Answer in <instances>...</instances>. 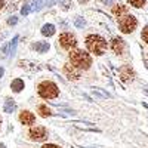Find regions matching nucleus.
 <instances>
[{"label":"nucleus","mask_w":148,"mask_h":148,"mask_svg":"<svg viewBox=\"0 0 148 148\" xmlns=\"http://www.w3.org/2000/svg\"><path fill=\"white\" fill-rule=\"evenodd\" d=\"M70 61L74 67L80 70H88L92 65V58L89 56V53L80 51V49H74V51L70 52Z\"/></svg>","instance_id":"obj_1"},{"label":"nucleus","mask_w":148,"mask_h":148,"mask_svg":"<svg viewBox=\"0 0 148 148\" xmlns=\"http://www.w3.org/2000/svg\"><path fill=\"white\" fill-rule=\"evenodd\" d=\"M86 47L89 49V52H92L95 55H102L105 47H107V42L101 36L90 34V36L86 37Z\"/></svg>","instance_id":"obj_2"},{"label":"nucleus","mask_w":148,"mask_h":148,"mask_svg":"<svg viewBox=\"0 0 148 148\" xmlns=\"http://www.w3.org/2000/svg\"><path fill=\"white\" fill-rule=\"evenodd\" d=\"M39 95L45 99H53L59 95V90H58V86L52 82H43L39 84Z\"/></svg>","instance_id":"obj_3"},{"label":"nucleus","mask_w":148,"mask_h":148,"mask_svg":"<svg viewBox=\"0 0 148 148\" xmlns=\"http://www.w3.org/2000/svg\"><path fill=\"white\" fill-rule=\"evenodd\" d=\"M136 25H138V21H136V18H135L133 15H129L127 14V15L121 16L119 19V27H120L121 33L129 34V33H132L135 28H136Z\"/></svg>","instance_id":"obj_4"},{"label":"nucleus","mask_w":148,"mask_h":148,"mask_svg":"<svg viewBox=\"0 0 148 148\" xmlns=\"http://www.w3.org/2000/svg\"><path fill=\"white\" fill-rule=\"evenodd\" d=\"M59 45L67 51H73V47H76L77 45V39L71 33H62L59 36Z\"/></svg>","instance_id":"obj_5"},{"label":"nucleus","mask_w":148,"mask_h":148,"mask_svg":"<svg viewBox=\"0 0 148 148\" xmlns=\"http://www.w3.org/2000/svg\"><path fill=\"white\" fill-rule=\"evenodd\" d=\"M30 138L33 141H45L47 138V132L43 126H36L30 130Z\"/></svg>","instance_id":"obj_6"},{"label":"nucleus","mask_w":148,"mask_h":148,"mask_svg":"<svg viewBox=\"0 0 148 148\" xmlns=\"http://www.w3.org/2000/svg\"><path fill=\"white\" fill-rule=\"evenodd\" d=\"M119 73H120V80H121V82H125V83L132 82V80H133V77H135V73H133V70H132L129 65L121 67Z\"/></svg>","instance_id":"obj_7"},{"label":"nucleus","mask_w":148,"mask_h":148,"mask_svg":"<svg viewBox=\"0 0 148 148\" xmlns=\"http://www.w3.org/2000/svg\"><path fill=\"white\" fill-rule=\"evenodd\" d=\"M64 74L70 79V80H79L80 79V71L74 68V65L65 64L64 65Z\"/></svg>","instance_id":"obj_8"},{"label":"nucleus","mask_w":148,"mask_h":148,"mask_svg":"<svg viewBox=\"0 0 148 148\" xmlns=\"http://www.w3.org/2000/svg\"><path fill=\"white\" fill-rule=\"evenodd\" d=\"M127 10H129V8H127L126 5H121V3H119V5L113 6V9H111L113 15H114V16H117V18H121V16L127 15Z\"/></svg>","instance_id":"obj_9"},{"label":"nucleus","mask_w":148,"mask_h":148,"mask_svg":"<svg viewBox=\"0 0 148 148\" xmlns=\"http://www.w3.org/2000/svg\"><path fill=\"white\" fill-rule=\"evenodd\" d=\"M111 49H113L114 53H117V55L123 53V49H125V42H123L120 37H116V39H113V42H111Z\"/></svg>","instance_id":"obj_10"},{"label":"nucleus","mask_w":148,"mask_h":148,"mask_svg":"<svg viewBox=\"0 0 148 148\" xmlns=\"http://www.w3.org/2000/svg\"><path fill=\"white\" fill-rule=\"evenodd\" d=\"M19 120H21L22 125H33L36 117L33 116V113H30V111H22L19 114Z\"/></svg>","instance_id":"obj_11"},{"label":"nucleus","mask_w":148,"mask_h":148,"mask_svg":"<svg viewBox=\"0 0 148 148\" xmlns=\"http://www.w3.org/2000/svg\"><path fill=\"white\" fill-rule=\"evenodd\" d=\"M33 49H36L37 52H40V53H45L49 51V43L47 42H37L36 45H33Z\"/></svg>","instance_id":"obj_12"},{"label":"nucleus","mask_w":148,"mask_h":148,"mask_svg":"<svg viewBox=\"0 0 148 148\" xmlns=\"http://www.w3.org/2000/svg\"><path fill=\"white\" fill-rule=\"evenodd\" d=\"M10 89L14 90V92H21L24 89V82L21 79H15L14 82L10 83Z\"/></svg>","instance_id":"obj_13"},{"label":"nucleus","mask_w":148,"mask_h":148,"mask_svg":"<svg viewBox=\"0 0 148 148\" xmlns=\"http://www.w3.org/2000/svg\"><path fill=\"white\" fill-rule=\"evenodd\" d=\"M42 34H43V36H47V37L53 36V34H55V25H52V24H46V25H43Z\"/></svg>","instance_id":"obj_14"},{"label":"nucleus","mask_w":148,"mask_h":148,"mask_svg":"<svg viewBox=\"0 0 148 148\" xmlns=\"http://www.w3.org/2000/svg\"><path fill=\"white\" fill-rule=\"evenodd\" d=\"M15 108H16V105H15L14 99H6V102H5V113H12Z\"/></svg>","instance_id":"obj_15"},{"label":"nucleus","mask_w":148,"mask_h":148,"mask_svg":"<svg viewBox=\"0 0 148 148\" xmlns=\"http://www.w3.org/2000/svg\"><path fill=\"white\" fill-rule=\"evenodd\" d=\"M39 114L42 117H49V116H51V110H49L46 105H40L39 107Z\"/></svg>","instance_id":"obj_16"},{"label":"nucleus","mask_w":148,"mask_h":148,"mask_svg":"<svg viewBox=\"0 0 148 148\" xmlns=\"http://www.w3.org/2000/svg\"><path fill=\"white\" fill-rule=\"evenodd\" d=\"M133 8H142L145 5V0H127Z\"/></svg>","instance_id":"obj_17"},{"label":"nucleus","mask_w":148,"mask_h":148,"mask_svg":"<svg viewBox=\"0 0 148 148\" xmlns=\"http://www.w3.org/2000/svg\"><path fill=\"white\" fill-rule=\"evenodd\" d=\"M141 37H142V40L148 45V25L142 30V33H141Z\"/></svg>","instance_id":"obj_18"},{"label":"nucleus","mask_w":148,"mask_h":148,"mask_svg":"<svg viewBox=\"0 0 148 148\" xmlns=\"http://www.w3.org/2000/svg\"><path fill=\"white\" fill-rule=\"evenodd\" d=\"M42 148H59L58 145H53V144H45Z\"/></svg>","instance_id":"obj_19"},{"label":"nucleus","mask_w":148,"mask_h":148,"mask_svg":"<svg viewBox=\"0 0 148 148\" xmlns=\"http://www.w3.org/2000/svg\"><path fill=\"white\" fill-rule=\"evenodd\" d=\"M8 24H9V25H14V24H16V18H15V16H12V18L8 21Z\"/></svg>","instance_id":"obj_20"},{"label":"nucleus","mask_w":148,"mask_h":148,"mask_svg":"<svg viewBox=\"0 0 148 148\" xmlns=\"http://www.w3.org/2000/svg\"><path fill=\"white\" fill-rule=\"evenodd\" d=\"M76 25H77V27H83V25H84V21H82V19H76Z\"/></svg>","instance_id":"obj_21"},{"label":"nucleus","mask_w":148,"mask_h":148,"mask_svg":"<svg viewBox=\"0 0 148 148\" xmlns=\"http://www.w3.org/2000/svg\"><path fill=\"white\" fill-rule=\"evenodd\" d=\"M28 10H30V8H28V6H25V8H22L21 14H22V15H27V14H28Z\"/></svg>","instance_id":"obj_22"},{"label":"nucleus","mask_w":148,"mask_h":148,"mask_svg":"<svg viewBox=\"0 0 148 148\" xmlns=\"http://www.w3.org/2000/svg\"><path fill=\"white\" fill-rule=\"evenodd\" d=\"M3 6H5V0H0V10L3 9Z\"/></svg>","instance_id":"obj_23"},{"label":"nucleus","mask_w":148,"mask_h":148,"mask_svg":"<svg viewBox=\"0 0 148 148\" xmlns=\"http://www.w3.org/2000/svg\"><path fill=\"white\" fill-rule=\"evenodd\" d=\"M113 2H114V0H104V3H105V5H111Z\"/></svg>","instance_id":"obj_24"},{"label":"nucleus","mask_w":148,"mask_h":148,"mask_svg":"<svg viewBox=\"0 0 148 148\" xmlns=\"http://www.w3.org/2000/svg\"><path fill=\"white\" fill-rule=\"evenodd\" d=\"M3 73H5V70H3L2 67H0V77H2V76H3Z\"/></svg>","instance_id":"obj_25"},{"label":"nucleus","mask_w":148,"mask_h":148,"mask_svg":"<svg viewBox=\"0 0 148 148\" xmlns=\"http://www.w3.org/2000/svg\"><path fill=\"white\" fill-rule=\"evenodd\" d=\"M79 2H80V3H86V2H88V0H79Z\"/></svg>","instance_id":"obj_26"},{"label":"nucleus","mask_w":148,"mask_h":148,"mask_svg":"<svg viewBox=\"0 0 148 148\" xmlns=\"http://www.w3.org/2000/svg\"><path fill=\"white\" fill-rule=\"evenodd\" d=\"M0 148H6V147H5V144H0Z\"/></svg>","instance_id":"obj_27"},{"label":"nucleus","mask_w":148,"mask_h":148,"mask_svg":"<svg viewBox=\"0 0 148 148\" xmlns=\"http://www.w3.org/2000/svg\"><path fill=\"white\" fill-rule=\"evenodd\" d=\"M0 126H2V119H0Z\"/></svg>","instance_id":"obj_28"}]
</instances>
